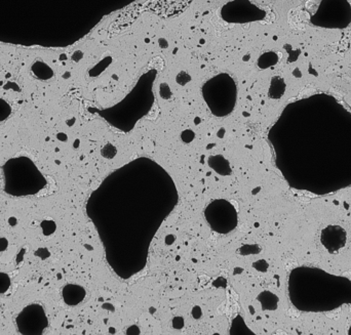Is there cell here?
<instances>
[{
	"mask_svg": "<svg viewBox=\"0 0 351 335\" xmlns=\"http://www.w3.org/2000/svg\"><path fill=\"white\" fill-rule=\"evenodd\" d=\"M4 190L13 197H28L39 193L48 182L34 162L25 156L10 159L3 167Z\"/></svg>",
	"mask_w": 351,
	"mask_h": 335,
	"instance_id": "cell-1",
	"label": "cell"
},
{
	"mask_svg": "<svg viewBox=\"0 0 351 335\" xmlns=\"http://www.w3.org/2000/svg\"><path fill=\"white\" fill-rule=\"evenodd\" d=\"M16 324L23 335H40L49 326V318L42 305L31 303L17 316Z\"/></svg>",
	"mask_w": 351,
	"mask_h": 335,
	"instance_id": "cell-2",
	"label": "cell"
},
{
	"mask_svg": "<svg viewBox=\"0 0 351 335\" xmlns=\"http://www.w3.org/2000/svg\"><path fill=\"white\" fill-rule=\"evenodd\" d=\"M320 242L328 252H338L347 242V233L340 226H327L321 231Z\"/></svg>",
	"mask_w": 351,
	"mask_h": 335,
	"instance_id": "cell-3",
	"label": "cell"
},
{
	"mask_svg": "<svg viewBox=\"0 0 351 335\" xmlns=\"http://www.w3.org/2000/svg\"><path fill=\"white\" fill-rule=\"evenodd\" d=\"M192 0H150V10L162 17H172L182 13Z\"/></svg>",
	"mask_w": 351,
	"mask_h": 335,
	"instance_id": "cell-4",
	"label": "cell"
},
{
	"mask_svg": "<svg viewBox=\"0 0 351 335\" xmlns=\"http://www.w3.org/2000/svg\"><path fill=\"white\" fill-rule=\"evenodd\" d=\"M63 299L69 305H76L81 302L85 296V291L82 287L75 284H68L63 288Z\"/></svg>",
	"mask_w": 351,
	"mask_h": 335,
	"instance_id": "cell-5",
	"label": "cell"
},
{
	"mask_svg": "<svg viewBox=\"0 0 351 335\" xmlns=\"http://www.w3.org/2000/svg\"><path fill=\"white\" fill-rule=\"evenodd\" d=\"M209 164L215 172L220 175L227 176L231 174V167L229 162L222 156H212L209 159Z\"/></svg>",
	"mask_w": 351,
	"mask_h": 335,
	"instance_id": "cell-6",
	"label": "cell"
},
{
	"mask_svg": "<svg viewBox=\"0 0 351 335\" xmlns=\"http://www.w3.org/2000/svg\"><path fill=\"white\" fill-rule=\"evenodd\" d=\"M43 63H37L33 66L32 70H33V73L40 79H48L50 77H52L53 75V71H45L42 68H43Z\"/></svg>",
	"mask_w": 351,
	"mask_h": 335,
	"instance_id": "cell-7",
	"label": "cell"
},
{
	"mask_svg": "<svg viewBox=\"0 0 351 335\" xmlns=\"http://www.w3.org/2000/svg\"><path fill=\"white\" fill-rule=\"evenodd\" d=\"M12 284L11 278L6 273H0V294H5L8 292Z\"/></svg>",
	"mask_w": 351,
	"mask_h": 335,
	"instance_id": "cell-8",
	"label": "cell"
},
{
	"mask_svg": "<svg viewBox=\"0 0 351 335\" xmlns=\"http://www.w3.org/2000/svg\"><path fill=\"white\" fill-rule=\"evenodd\" d=\"M12 113V109L10 107V105L0 99V121H5L7 118H9V116Z\"/></svg>",
	"mask_w": 351,
	"mask_h": 335,
	"instance_id": "cell-9",
	"label": "cell"
},
{
	"mask_svg": "<svg viewBox=\"0 0 351 335\" xmlns=\"http://www.w3.org/2000/svg\"><path fill=\"white\" fill-rule=\"evenodd\" d=\"M269 57H270V54H265L264 56H262V57L260 58V60H259V62H258V65H259L260 68L265 69V68H268V67L272 66L273 64H275V62L277 61V59L270 60Z\"/></svg>",
	"mask_w": 351,
	"mask_h": 335,
	"instance_id": "cell-10",
	"label": "cell"
},
{
	"mask_svg": "<svg viewBox=\"0 0 351 335\" xmlns=\"http://www.w3.org/2000/svg\"><path fill=\"white\" fill-rule=\"evenodd\" d=\"M194 137V132H192L191 130H186L182 133V139L185 142H190Z\"/></svg>",
	"mask_w": 351,
	"mask_h": 335,
	"instance_id": "cell-11",
	"label": "cell"
}]
</instances>
